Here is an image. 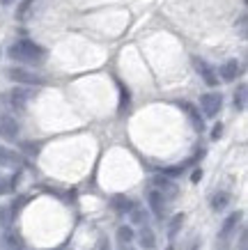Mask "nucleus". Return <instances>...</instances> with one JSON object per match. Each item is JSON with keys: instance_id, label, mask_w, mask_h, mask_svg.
Segmentation results:
<instances>
[{"instance_id": "obj_1", "label": "nucleus", "mask_w": 248, "mask_h": 250, "mask_svg": "<svg viewBox=\"0 0 248 250\" xmlns=\"http://www.w3.org/2000/svg\"><path fill=\"white\" fill-rule=\"evenodd\" d=\"M7 55L23 64H42L46 60V48H42L30 39H19L7 48Z\"/></svg>"}, {"instance_id": "obj_2", "label": "nucleus", "mask_w": 248, "mask_h": 250, "mask_svg": "<svg viewBox=\"0 0 248 250\" xmlns=\"http://www.w3.org/2000/svg\"><path fill=\"white\" fill-rule=\"evenodd\" d=\"M200 106H203L204 117H216L218 110L223 108V97H221V94H216V92L203 94V97H200Z\"/></svg>"}, {"instance_id": "obj_3", "label": "nucleus", "mask_w": 248, "mask_h": 250, "mask_svg": "<svg viewBox=\"0 0 248 250\" xmlns=\"http://www.w3.org/2000/svg\"><path fill=\"white\" fill-rule=\"evenodd\" d=\"M19 122L12 117V115H0V138L2 140H7V143H12V140H16L19 138Z\"/></svg>"}, {"instance_id": "obj_4", "label": "nucleus", "mask_w": 248, "mask_h": 250, "mask_svg": "<svg viewBox=\"0 0 248 250\" xmlns=\"http://www.w3.org/2000/svg\"><path fill=\"white\" fill-rule=\"evenodd\" d=\"M7 76L16 83H23V85H44V78L37 76V74H32L28 69H7Z\"/></svg>"}, {"instance_id": "obj_5", "label": "nucleus", "mask_w": 248, "mask_h": 250, "mask_svg": "<svg viewBox=\"0 0 248 250\" xmlns=\"http://www.w3.org/2000/svg\"><path fill=\"white\" fill-rule=\"evenodd\" d=\"M193 67H196V71L200 74V76H203V81L209 85V87H216V85H218L216 71H214V69H211L209 64L203 60V58H193Z\"/></svg>"}, {"instance_id": "obj_6", "label": "nucleus", "mask_w": 248, "mask_h": 250, "mask_svg": "<svg viewBox=\"0 0 248 250\" xmlns=\"http://www.w3.org/2000/svg\"><path fill=\"white\" fill-rule=\"evenodd\" d=\"M147 202H150V209L154 211V216H157V218H163V213H165V197H163V193L157 190V188L147 190Z\"/></svg>"}, {"instance_id": "obj_7", "label": "nucleus", "mask_w": 248, "mask_h": 250, "mask_svg": "<svg viewBox=\"0 0 248 250\" xmlns=\"http://www.w3.org/2000/svg\"><path fill=\"white\" fill-rule=\"evenodd\" d=\"M7 97H9V104H12L16 110H23V108H25V104H28V99L32 97V92H30V90H21V87H16V90L7 92Z\"/></svg>"}, {"instance_id": "obj_8", "label": "nucleus", "mask_w": 248, "mask_h": 250, "mask_svg": "<svg viewBox=\"0 0 248 250\" xmlns=\"http://www.w3.org/2000/svg\"><path fill=\"white\" fill-rule=\"evenodd\" d=\"M23 159L16 152L7 149V147H0V167H21Z\"/></svg>"}, {"instance_id": "obj_9", "label": "nucleus", "mask_w": 248, "mask_h": 250, "mask_svg": "<svg viewBox=\"0 0 248 250\" xmlns=\"http://www.w3.org/2000/svg\"><path fill=\"white\" fill-rule=\"evenodd\" d=\"M239 62L237 60H227L225 64H223V67H221V78H223V81H225V83H232L234 78L239 76Z\"/></svg>"}, {"instance_id": "obj_10", "label": "nucleus", "mask_w": 248, "mask_h": 250, "mask_svg": "<svg viewBox=\"0 0 248 250\" xmlns=\"http://www.w3.org/2000/svg\"><path fill=\"white\" fill-rule=\"evenodd\" d=\"M152 184H154L157 188H161V190H168V195H170V197L177 195V188H175V184L170 182V179H168L165 174H158V177H154V179H152Z\"/></svg>"}, {"instance_id": "obj_11", "label": "nucleus", "mask_w": 248, "mask_h": 250, "mask_svg": "<svg viewBox=\"0 0 248 250\" xmlns=\"http://www.w3.org/2000/svg\"><path fill=\"white\" fill-rule=\"evenodd\" d=\"M138 239H140V246H145L147 250H152L154 246H157V239H154V232H152L147 225H143L140 228V232H138Z\"/></svg>"}, {"instance_id": "obj_12", "label": "nucleus", "mask_w": 248, "mask_h": 250, "mask_svg": "<svg viewBox=\"0 0 248 250\" xmlns=\"http://www.w3.org/2000/svg\"><path fill=\"white\" fill-rule=\"evenodd\" d=\"M227 202H230V193L221 190V193H216V195L211 197V209H214V211H221V209L227 207Z\"/></svg>"}, {"instance_id": "obj_13", "label": "nucleus", "mask_w": 248, "mask_h": 250, "mask_svg": "<svg viewBox=\"0 0 248 250\" xmlns=\"http://www.w3.org/2000/svg\"><path fill=\"white\" fill-rule=\"evenodd\" d=\"M180 108H184V110H186V115L191 117V122L196 124V129L203 131V120H200V115H198L196 108L191 106V104H186V101H180Z\"/></svg>"}, {"instance_id": "obj_14", "label": "nucleus", "mask_w": 248, "mask_h": 250, "mask_svg": "<svg viewBox=\"0 0 248 250\" xmlns=\"http://www.w3.org/2000/svg\"><path fill=\"white\" fill-rule=\"evenodd\" d=\"M111 202H113V209H115L117 213H129V209L134 207L124 195H115L113 200H111Z\"/></svg>"}, {"instance_id": "obj_15", "label": "nucleus", "mask_w": 248, "mask_h": 250, "mask_svg": "<svg viewBox=\"0 0 248 250\" xmlns=\"http://www.w3.org/2000/svg\"><path fill=\"white\" fill-rule=\"evenodd\" d=\"M12 218H14V211L12 207H0V228L7 229L12 225Z\"/></svg>"}, {"instance_id": "obj_16", "label": "nucleus", "mask_w": 248, "mask_h": 250, "mask_svg": "<svg viewBox=\"0 0 248 250\" xmlns=\"http://www.w3.org/2000/svg\"><path fill=\"white\" fill-rule=\"evenodd\" d=\"M134 229L127 228V225H122L120 229H117V241H120V246H127V243L134 241Z\"/></svg>"}, {"instance_id": "obj_17", "label": "nucleus", "mask_w": 248, "mask_h": 250, "mask_svg": "<svg viewBox=\"0 0 248 250\" xmlns=\"http://www.w3.org/2000/svg\"><path fill=\"white\" fill-rule=\"evenodd\" d=\"M35 2H37V0H23L21 5H19V9H16V19H19V21H25V19H28V12L32 9Z\"/></svg>"}, {"instance_id": "obj_18", "label": "nucleus", "mask_w": 248, "mask_h": 250, "mask_svg": "<svg viewBox=\"0 0 248 250\" xmlns=\"http://www.w3.org/2000/svg\"><path fill=\"white\" fill-rule=\"evenodd\" d=\"M234 108H237V110H244V108H246V85L244 83L239 85V90L234 94Z\"/></svg>"}, {"instance_id": "obj_19", "label": "nucleus", "mask_w": 248, "mask_h": 250, "mask_svg": "<svg viewBox=\"0 0 248 250\" xmlns=\"http://www.w3.org/2000/svg\"><path fill=\"white\" fill-rule=\"evenodd\" d=\"M129 213H131V220H134V223H140V225H145V223H147V213H145V209H140V207H131V209H129Z\"/></svg>"}, {"instance_id": "obj_20", "label": "nucleus", "mask_w": 248, "mask_h": 250, "mask_svg": "<svg viewBox=\"0 0 248 250\" xmlns=\"http://www.w3.org/2000/svg\"><path fill=\"white\" fill-rule=\"evenodd\" d=\"M14 188V179H9L5 174H0V195H7Z\"/></svg>"}, {"instance_id": "obj_21", "label": "nucleus", "mask_w": 248, "mask_h": 250, "mask_svg": "<svg viewBox=\"0 0 248 250\" xmlns=\"http://www.w3.org/2000/svg\"><path fill=\"white\" fill-rule=\"evenodd\" d=\"M237 220H239V213H232V216H230V218L225 220L223 229H221V236H227V234H230V229L234 228V223H237Z\"/></svg>"}, {"instance_id": "obj_22", "label": "nucleus", "mask_w": 248, "mask_h": 250, "mask_svg": "<svg viewBox=\"0 0 248 250\" xmlns=\"http://www.w3.org/2000/svg\"><path fill=\"white\" fill-rule=\"evenodd\" d=\"M181 223H184V216H181V213H177V216L173 218V223H170V229H168V234H170V236L177 234V229H180Z\"/></svg>"}, {"instance_id": "obj_23", "label": "nucleus", "mask_w": 248, "mask_h": 250, "mask_svg": "<svg viewBox=\"0 0 248 250\" xmlns=\"http://www.w3.org/2000/svg\"><path fill=\"white\" fill-rule=\"evenodd\" d=\"M117 87H120V110H122V108L129 104V90L122 83H117Z\"/></svg>"}, {"instance_id": "obj_24", "label": "nucleus", "mask_w": 248, "mask_h": 250, "mask_svg": "<svg viewBox=\"0 0 248 250\" xmlns=\"http://www.w3.org/2000/svg\"><path fill=\"white\" fill-rule=\"evenodd\" d=\"M246 21H248L246 14H244V16L239 19V21H237V25H239V37H241V39H246V37H248V32H246Z\"/></svg>"}, {"instance_id": "obj_25", "label": "nucleus", "mask_w": 248, "mask_h": 250, "mask_svg": "<svg viewBox=\"0 0 248 250\" xmlns=\"http://www.w3.org/2000/svg\"><path fill=\"white\" fill-rule=\"evenodd\" d=\"M184 172V166H175V167H165L163 174H168V177H177V174Z\"/></svg>"}, {"instance_id": "obj_26", "label": "nucleus", "mask_w": 248, "mask_h": 250, "mask_svg": "<svg viewBox=\"0 0 248 250\" xmlns=\"http://www.w3.org/2000/svg\"><path fill=\"white\" fill-rule=\"evenodd\" d=\"M221 133H223V124H216V126L211 129V138H214V140H218V138H221Z\"/></svg>"}, {"instance_id": "obj_27", "label": "nucleus", "mask_w": 248, "mask_h": 250, "mask_svg": "<svg viewBox=\"0 0 248 250\" xmlns=\"http://www.w3.org/2000/svg\"><path fill=\"white\" fill-rule=\"evenodd\" d=\"M191 179H193V184H196V182H200V179H203V170H196V172H193V177H191Z\"/></svg>"}, {"instance_id": "obj_28", "label": "nucleus", "mask_w": 248, "mask_h": 250, "mask_svg": "<svg viewBox=\"0 0 248 250\" xmlns=\"http://www.w3.org/2000/svg\"><path fill=\"white\" fill-rule=\"evenodd\" d=\"M120 250H135L131 243H127V246H120Z\"/></svg>"}, {"instance_id": "obj_29", "label": "nucleus", "mask_w": 248, "mask_h": 250, "mask_svg": "<svg viewBox=\"0 0 248 250\" xmlns=\"http://www.w3.org/2000/svg\"><path fill=\"white\" fill-rule=\"evenodd\" d=\"M9 2H12V0H0V5H5V7H7Z\"/></svg>"}, {"instance_id": "obj_30", "label": "nucleus", "mask_w": 248, "mask_h": 250, "mask_svg": "<svg viewBox=\"0 0 248 250\" xmlns=\"http://www.w3.org/2000/svg\"><path fill=\"white\" fill-rule=\"evenodd\" d=\"M165 250H173V246H168V248H165Z\"/></svg>"}]
</instances>
